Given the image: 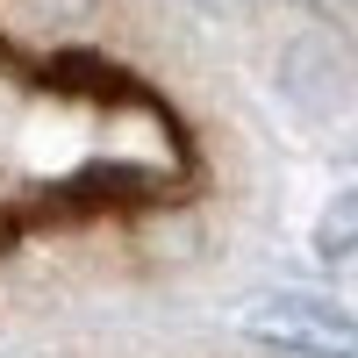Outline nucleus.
Wrapping results in <instances>:
<instances>
[{
    "instance_id": "4",
    "label": "nucleus",
    "mask_w": 358,
    "mask_h": 358,
    "mask_svg": "<svg viewBox=\"0 0 358 358\" xmlns=\"http://www.w3.org/2000/svg\"><path fill=\"white\" fill-rule=\"evenodd\" d=\"M215 8H229V0H215Z\"/></svg>"
},
{
    "instance_id": "2",
    "label": "nucleus",
    "mask_w": 358,
    "mask_h": 358,
    "mask_svg": "<svg viewBox=\"0 0 358 358\" xmlns=\"http://www.w3.org/2000/svg\"><path fill=\"white\" fill-rule=\"evenodd\" d=\"M280 86L301 108H337L351 94V50H344V36L337 29H301V36L287 43V57H280Z\"/></svg>"
},
{
    "instance_id": "3",
    "label": "nucleus",
    "mask_w": 358,
    "mask_h": 358,
    "mask_svg": "<svg viewBox=\"0 0 358 358\" xmlns=\"http://www.w3.org/2000/svg\"><path fill=\"white\" fill-rule=\"evenodd\" d=\"M308 244H315V258H330V265L358 258V179H351L344 194H330V208H315Z\"/></svg>"
},
{
    "instance_id": "1",
    "label": "nucleus",
    "mask_w": 358,
    "mask_h": 358,
    "mask_svg": "<svg viewBox=\"0 0 358 358\" xmlns=\"http://www.w3.org/2000/svg\"><path fill=\"white\" fill-rule=\"evenodd\" d=\"M236 330L287 358H358V315L322 294H258L236 308Z\"/></svg>"
}]
</instances>
